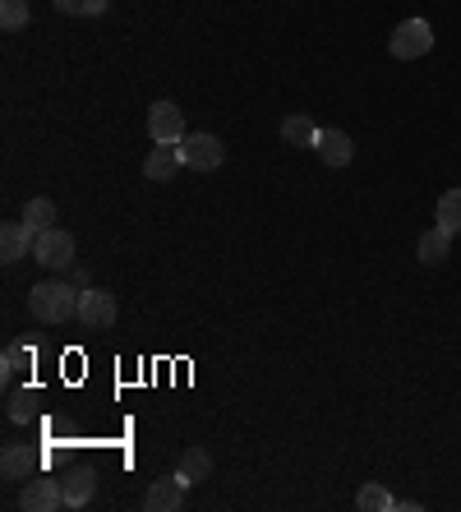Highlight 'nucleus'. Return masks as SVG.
I'll list each match as a JSON object with an SVG mask.
<instances>
[{
    "label": "nucleus",
    "instance_id": "10",
    "mask_svg": "<svg viewBox=\"0 0 461 512\" xmlns=\"http://www.w3.org/2000/svg\"><path fill=\"white\" fill-rule=\"evenodd\" d=\"M180 167H185V157H180V143H157L153 153L143 157V176H148V180H176Z\"/></svg>",
    "mask_w": 461,
    "mask_h": 512
},
{
    "label": "nucleus",
    "instance_id": "6",
    "mask_svg": "<svg viewBox=\"0 0 461 512\" xmlns=\"http://www.w3.org/2000/svg\"><path fill=\"white\" fill-rule=\"evenodd\" d=\"M33 259L42 263V268H70L74 263V236L70 231H60V227L42 231V236L33 240Z\"/></svg>",
    "mask_w": 461,
    "mask_h": 512
},
{
    "label": "nucleus",
    "instance_id": "1",
    "mask_svg": "<svg viewBox=\"0 0 461 512\" xmlns=\"http://www.w3.org/2000/svg\"><path fill=\"white\" fill-rule=\"evenodd\" d=\"M79 296L70 282H37L28 291V310H33L37 323H70L79 319Z\"/></svg>",
    "mask_w": 461,
    "mask_h": 512
},
{
    "label": "nucleus",
    "instance_id": "13",
    "mask_svg": "<svg viewBox=\"0 0 461 512\" xmlns=\"http://www.w3.org/2000/svg\"><path fill=\"white\" fill-rule=\"evenodd\" d=\"M93 499V466H79L65 476V508H83Z\"/></svg>",
    "mask_w": 461,
    "mask_h": 512
},
{
    "label": "nucleus",
    "instance_id": "21",
    "mask_svg": "<svg viewBox=\"0 0 461 512\" xmlns=\"http://www.w3.org/2000/svg\"><path fill=\"white\" fill-rule=\"evenodd\" d=\"M33 411H37V393H10V420L14 425L33 420Z\"/></svg>",
    "mask_w": 461,
    "mask_h": 512
},
{
    "label": "nucleus",
    "instance_id": "2",
    "mask_svg": "<svg viewBox=\"0 0 461 512\" xmlns=\"http://www.w3.org/2000/svg\"><path fill=\"white\" fill-rule=\"evenodd\" d=\"M79 323L88 328V333H107L111 323H116V296H111V291H102V286H83Z\"/></svg>",
    "mask_w": 461,
    "mask_h": 512
},
{
    "label": "nucleus",
    "instance_id": "20",
    "mask_svg": "<svg viewBox=\"0 0 461 512\" xmlns=\"http://www.w3.org/2000/svg\"><path fill=\"white\" fill-rule=\"evenodd\" d=\"M60 14H79V19H93V14L107 10V0H56Z\"/></svg>",
    "mask_w": 461,
    "mask_h": 512
},
{
    "label": "nucleus",
    "instance_id": "14",
    "mask_svg": "<svg viewBox=\"0 0 461 512\" xmlns=\"http://www.w3.org/2000/svg\"><path fill=\"white\" fill-rule=\"evenodd\" d=\"M448 250H452V231L434 227L420 236V263H429V268H438V263L448 259Z\"/></svg>",
    "mask_w": 461,
    "mask_h": 512
},
{
    "label": "nucleus",
    "instance_id": "18",
    "mask_svg": "<svg viewBox=\"0 0 461 512\" xmlns=\"http://www.w3.org/2000/svg\"><path fill=\"white\" fill-rule=\"evenodd\" d=\"M438 227L452 231V236L461 231V190H448L438 199Z\"/></svg>",
    "mask_w": 461,
    "mask_h": 512
},
{
    "label": "nucleus",
    "instance_id": "3",
    "mask_svg": "<svg viewBox=\"0 0 461 512\" xmlns=\"http://www.w3.org/2000/svg\"><path fill=\"white\" fill-rule=\"evenodd\" d=\"M392 56L397 60H420L434 51V28L425 24V19H406V24H397V33H392Z\"/></svg>",
    "mask_w": 461,
    "mask_h": 512
},
{
    "label": "nucleus",
    "instance_id": "15",
    "mask_svg": "<svg viewBox=\"0 0 461 512\" xmlns=\"http://www.w3.org/2000/svg\"><path fill=\"white\" fill-rule=\"evenodd\" d=\"M51 222H56V203H51V199H28L24 227L33 231V236H42V231H51Z\"/></svg>",
    "mask_w": 461,
    "mask_h": 512
},
{
    "label": "nucleus",
    "instance_id": "16",
    "mask_svg": "<svg viewBox=\"0 0 461 512\" xmlns=\"http://www.w3.org/2000/svg\"><path fill=\"white\" fill-rule=\"evenodd\" d=\"M355 508H360V512H397V499H392L383 485H360Z\"/></svg>",
    "mask_w": 461,
    "mask_h": 512
},
{
    "label": "nucleus",
    "instance_id": "19",
    "mask_svg": "<svg viewBox=\"0 0 461 512\" xmlns=\"http://www.w3.org/2000/svg\"><path fill=\"white\" fill-rule=\"evenodd\" d=\"M33 10H28V0H0V28L14 33V28H28Z\"/></svg>",
    "mask_w": 461,
    "mask_h": 512
},
{
    "label": "nucleus",
    "instance_id": "11",
    "mask_svg": "<svg viewBox=\"0 0 461 512\" xmlns=\"http://www.w3.org/2000/svg\"><path fill=\"white\" fill-rule=\"evenodd\" d=\"M314 153L323 157V167H351V139H346L342 130H319V139H314Z\"/></svg>",
    "mask_w": 461,
    "mask_h": 512
},
{
    "label": "nucleus",
    "instance_id": "7",
    "mask_svg": "<svg viewBox=\"0 0 461 512\" xmlns=\"http://www.w3.org/2000/svg\"><path fill=\"white\" fill-rule=\"evenodd\" d=\"M148 134H153V143H180L185 139V111L176 102H153L148 107Z\"/></svg>",
    "mask_w": 461,
    "mask_h": 512
},
{
    "label": "nucleus",
    "instance_id": "9",
    "mask_svg": "<svg viewBox=\"0 0 461 512\" xmlns=\"http://www.w3.org/2000/svg\"><path fill=\"white\" fill-rule=\"evenodd\" d=\"M0 471H5V480H33L37 471H42V457H37L28 443H10V448L0 453Z\"/></svg>",
    "mask_w": 461,
    "mask_h": 512
},
{
    "label": "nucleus",
    "instance_id": "23",
    "mask_svg": "<svg viewBox=\"0 0 461 512\" xmlns=\"http://www.w3.org/2000/svg\"><path fill=\"white\" fill-rule=\"evenodd\" d=\"M0 365H5V374H19V370H28V365H33V351H24V346H5Z\"/></svg>",
    "mask_w": 461,
    "mask_h": 512
},
{
    "label": "nucleus",
    "instance_id": "4",
    "mask_svg": "<svg viewBox=\"0 0 461 512\" xmlns=\"http://www.w3.org/2000/svg\"><path fill=\"white\" fill-rule=\"evenodd\" d=\"M19 508H24V512H56V508H65V485L37 471L33 480H24V494H19Z\"/></svg>",
    "mask_w": 461,
    "mask_h": 512
},
{
    "label": "nucleus",
    "instance_id": "17",
    "mask_svg": "<svg viewBox=\"0 0 461 512\" xmlns=\"http://www.w3.org/2000/svg\"><path fill=\"white\" fill-rule=\"evenodd\" d=\"M282 139L286 143H296V148H314V139H319V130H314V120H305V116H291L282 125Z\"/></svg>",
    "mask_w": 461,
    "mask_h": 512
},
{
    "label": "nucleus",
    "instance_id": "22",
    "mask_svg": "<svg viewBox=\"0 0 461 512\" xmlns=\"http://www.w3.org/2000/svg\"><path fill=\"white\" fill-rule=\"evenodd\" d=\"M208 471H213V462H208V453H203V448H190V453H185V480H203L208 476Z\"/></svg>",
    "mask_w": 461,
    "mask_h": 512
},
{
    "label": "nucleus",
    "instance_id": "5",
    "mask_svg": "<svg viewBox=\"0 0 461 512\" xmlns=\"http://www.w3.org/2000/svg\"><path fill=\"white\" fill-rule=\"evenodd\" d=\"M180 157H185V167H194V171H217L226 148L213 134H185V139H180Z\"/></svg>",
    "mask_w": 461,
    "mask_h": 512
},
{
    "label": "nucleus",
    "instance_id": "12",
    "mask_svg": "<svg viewBox=\"0 0 461 512\" xmlns=\"http://www.w3.org/2000/svg\"><path fill=\"white\" fill-rule=\"evenodd\" d=\"M33 231L24 227V222H5V227H0V259L5 263H19L28 254V245H33Z\"/></svg>",
    "mask_w": 461,
    "mask_h": 512
},
{
    "label": "nucleus",
    "instance_id": "8",
    "mask_svg": "<svg viewBox=\"0 0 461 512\" xmlns=\"http://www.w3.org/2000/svg\"><path fill=\"white\" fill-rule=\"evenodd\" d=\"M185 489H190L185 471L153 480V489H148V499H143V508H148V512H176V508H185Z\"/></svg>",
    "mask_w": 461,
    "mask_h": 512
}]
</instances>
